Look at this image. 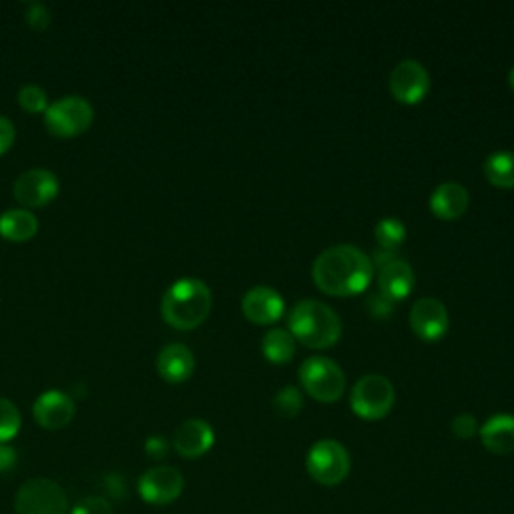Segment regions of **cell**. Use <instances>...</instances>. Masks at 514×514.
Listing matches in <instances>:
<instances>
[{
    "mask_svg": "<svg viewBox=\"0 0 514 514\" xmlns=\"http://www.w3.org/2000/svg\"><path fill=\"white\" fill-rule=\"evenodd\" d=\"M312 276L316 286L330 296L362 294L374 276L372 257L360 247L340 243L324 249L314 262Z\"/></svg>",
    "mask_w": 514,
    "mask_h": 514,
    "instance_id": "6da1fadb",
    "label": "cell"
},
{
    "mask_svg": "<svg viewBox=\"0 0 514 514\" xmlns=\"http://www.w3.org/2000/svg\"><path fill=\"white\" fill-rule=\"evenodd\" d=\"M211 312V290L205 282L185 278L169 286L161 300V316L175 330L201 326Z\"/></svg>",
    "mask_w": 514,
    "mask_h": 514,
    "instance_id": "7a4b0ae2",
    "label": "cell"
},
{
    "mask_svg": "<svg viewBox=\"0 0 514 514\" xmlns=\"http://www.w3.org/2000/svg\"><path fill=\"white\" fill-rule=\"evenodd\" d=\"M290 334L308 348L324 350L334 346L342 336L340 316L324 302L302 300L290 312Z\"/></svg>",
    "mask_w": 514,
    "mask_h": 514,
    "instance_id": "3957f363",
    "label": "cell"
},
{
    "mask_svg": "<svg viewBox=\"0 0 514 514\" xmlns=\"http://www.w3.org/2000/svg\"><path fill=\"white\" fill-rule=\"evenodd\" d=\"M300 382L314 400L324 404L340 400L346 392L344 370L324 356H312L302 364Z\"/></svg>",
    "mask_w": 514,
    "mask_h": 514,
    "instance_id": "277c9868",
    "label": "cell"
},
{
    "mask_svg": "<svg viewBox=\"0 0 514 514\" xmlns=\"http://www.w3.org/2000/svg\"><path fill=\"white\" fill-rule=\"evenodd\" d=\"M95 119L93 105L77 95L63 97L49 105L45 111V127L55 137H77L83 135Z\"/></svg>",
    "mask_w": 514,
    "mask_h": 514,
    "instance_id": "5b68a950",
    "label": "cell"
},
{
    "mask_svg": "<svg viewBox=\"0 0 514 514\" xmlns=\"http://www.w3.org/2000/svg\"><path fill=\"white\" fill-rule=\"evenodd\" d=\"M396 400L392 382L380 374H368L356 382L350 394V406L364 420L384 418Z\"/></svg>",
    "mask_w": 514,
    "mask_h": 514,
    "instance_id": "8992f818",
    "label": "cell"
},
{
    "mask_svg": "<svg viewBox=\"0 0 514 514\" xmlns=\"http://www.w3.org/2000/svg\"><path fill=\"white\" fill-rule=\"evenodd\" d=\"M308 474L322 486H338L350 474V454L338 440L316 442L306 458Z\"/></svg>",
    "mask_w": 514,
    "mask_h": 514,
    "instance_id": "52a82bcc",
    "label": "cell"
},
{
    "mask_svg": "<svg viewBox=\"0 0 514 514\" xmlns=\"http://www.w3.org/2000/svg\"><path fill=\"white\" fill-rule=\"evenodd\" d=\"M15 510L17 514H69V500L55 480L33 478L19 488Z\"/></svg>",
    "mask_w": 514,
    "mask_h": 514,
    "instance_id": "ba28073f",
    "label": "cell"
},
{
    "mask_svg": "<svg viewBox=\"0 0 514 514\" xmlns=\"http://www.w3.org/2000/svg\"><path fill=\"white\" fill-rule=\"evenodd\" d=\"M183 474L173 466H155L139 478V494L153 506H165L175 502L183 492Z\"/></svg>",
    "mask_w": 514,
    "mask_h": 514,
    "instance_id": "9c48e42d",
    "label": "cell"
},
{
    "mask_svg": "<svg viewBox=\"0 0 514 514\" xmlns=\"http://www.w3.org/2000/svg\"><path fill=\"white\" fill-rule=\"evenodd\" d=\"M61 183L57 175L49 169H29L25 171L13 187L15 199L29 209L45 207L59 195Z\"/></svg>",
    "mask_w": 514,
    "mask_h": 514,
    "instance_id": "30bf717a",
    "label": "cell"
},
{
    "mask_svg": "<svg viewBox=\"0 0 514 514\" xmlns=\"http://www.w3.org/2000/svg\"><path fill=\"white\" fill-rule=\"evenodd\" d=\"M430 89V77L422 63L406 59L398 63L390 73V93L394 99L406 105H414L426 97Z\"/></svg>",
    "mask_w": 514,
    "mask_h": 514,
    "instance_id": "8fae6325",
    "label": "cell"
},
{
    "mask_svg": "<svg viewBox=\"0 0 514 514\" xmlns=\"http://www.w3.org/2000/svg\"><path fill=\"white\" fill-rule=\"evenodd\" d=\"M410 328L420 340H440L448 330L446 306L436 298L418 300L410 310Z\"/></svg>",
    "mask_w": 514,
    "mask_h": 514,
    "instance_id": "7c38bea8",
    "label": "cell"
},
{
    "mask_svg": "<svg viewBox=\"0 0 514 514\" xmlns=\"http://www.w3.org/2000/svg\"><path fill=\"white\" fill-rule=\"evenodd\" d=\"M284 298L270 286H255L241 300L243 316L253 324H274L284 314Z\"/></svg>",
    "mask_w": 514,
    "mask_h": 514,
    "instance_id": "4fadbf2b",
    "label": "cell"
},
{
    "mask_svg": "<svg viewBox=\"0 0 514 514\" xmlns=\"http://www.w3.org/2000/svg\"><path fill=\"white\" fill-rule=\"evenodd\" d=\"M33 416L45 430H61L75 418V402L61 390H49L37 398Z\"/></svg>",
    "mask_w": 514,
    "mask_h": 514,
    "instance_id": "5bb4252c",
    "label": "cell"
},
{
    "mask_svg": "<svg viewBox=\"0 0 514 514\" xmlns=\"http://www.w3.org/2000/svg\"><path fill=\"white\" fill-rule=\"evenodd\" d=\"M215 442V432L209 422L201 418H191L183 422L173 434V448L183 458H199L211 450Z\"/></svg>",
    "mask_w": 514,
    "mask_h": 514,
    "instance_id": "9a60e30c",
    "label": "cell"
},
{
    "mask_svg": "<svg viewBox=\"0 0 514 514\" xmlns=\"http://www.w3.org/2000/svg\"><path fill=\"white\" fill-rule=\"evenodd\" d=\"M195 356L185 344H169L157 356V372L169 384H181L191 378Z\"/></svg>",
    "mask_w": 514,
    "mask_h": 514,
    "instance_id": "2e32d148",
    "label": "cell"
},
{
    "mask_svg": "<svg viewBox=\"0 0 514 514\" xmlns=\"http://www.w3.org/2000/svg\"><path fill=\"white\" fill-rule=\"evenodd\" d=\"M378 286H380V294L386 300L390 302L404 300L414 290V270L410 268V264L402 260H394L380 268Z\"/></svg>",
    "mask_w": 514,
    "mask_h": 514,
    "instance_id": "e0dca14e",
    "label": "cell"
},
{
    "mask_svg": "<svg viewBox=\"0 0 514 514\" xmlns=\"http://www.w3.org/2000/svg\"><path fill=\"white\" fill-rule=\"evenodd\" d=\"M470 197L464 185L456 181H446L438 185L430 195V209L440 219H456L468 209Z\"/></svg>",
    "mask_w": 514,
    "mask_h": 514,
    "instance_id": "ac0fdd59",
    "label": "cell"
},
{
    "mask_svg": "<svg viewBox=\"0 0 514 514\" xmlns=\"http://www.w3.org/2000/svg\"><path fill=\"white\" fill-rule=\"evenodd\" d=\"M480 440L492 454L502 456L514 452V416L494 414L488 418L480 428Z\"/></svg>",
    "mask_w": 514,
    "mask_h": 514,
    "instance_id": "d6986e66",
    "label": "cell"
},
{
    "mask_svg": "<svg viewBox=\"0 0 514 514\" xmlns=\"http://www.w3.org/2000/svg\"><path fill=\"white\" fill-rule=\"evenodd\" d=\"M39 231V219L29 209H9L0 215V235L9 241H29Z\"/></svg>",
    "mask_w": 514,
    "mask_h": 514,
    "instance_id": "ffe728a7",
    "label": "cell"
},
{
    "mask_svg": "<svg viewBox=\"0 0 514 514\" xmlns=\"http://www.w3.org/2000/svg\"><path fill=\"white\" fill-rule=\"evenodd\" d=\"M262 352L264 356L274 364H286L294 358L296 352V340L290 334V330L274 328L270 330L262 340Z\"/></svg>",
    "mask_w": 514,
    "mask_h": 514,
    "instance_id": "44dd1931",
    "label": "cell"
},
{
    "mask_svg": "<svg viewBox=\"0 0 514 514\" xmlns=\"http://www.w3.org/2000/svg\"><path fill=\"white\" fill-rule=\"evenodd\" d=\"M484 175L496 187H514V153L496 151L484 161Z\"/></svg>",
    "mask_w": 514,
    "mask_h": 514,
    "instance_id": "7402d4cb",
    "label": "cell"
},
{
    "mask_svg": "<svg viewBox=\"0 0 514 514\" xmlns=\"http://www.w3.org/2000/svg\"><path fill=\"white\" fill-rule=\"evenodd\" d=\"M374 235L378 239L380 249L396 251L406 239V225L398 217H384L376 223Z\"/></svg>",
    "mask_w": 514,
    "mask_h": 514,
    "instance_id": "603a6c76",
    "label": "cell"
},
{
    "mask_svg": "<svg viewBox=\"0 0 514 514\" xmlns=\"http://www.w3.org/2000/svg\"><path fill=\"white\" fill-rule=\"evenodd\" d=\"M21 430V412L9 400L0 396V444L13 440Z\"/></svg>",
    "mask_w": 514,
    "mask_h": 514,
    "instance_id": "cb8c5ba5",
    "label": "cell"
},
{
    "mask_svg": "<svg viewBox=\"0 0 514 514\" xmlns=\"http://www.w3.org/2000/svg\"><path fill=\"white\" fill-rule=\"evenodd\" d=\"M302 408H304V398L296 386L282 388L274 398V410L278 416L294 418L302 412Z\"/></svg>",
    "mask_w": 514,
    "mask_h": 514,
    "instance_id": "d4e9b609",
    "label": "cell"
},
{
    "mask_svg": "<svg viewBox=\"0 0 514 514\" xmlns=\"http://www.w3.org/2000/svg\"><path fill=\"white\" fill-rule=\"evenodd\" d=\"M19 105L31 113V115H37V113H43L49 109V97H47V91L39 85H25L21 91H19Z\"/></svg>",
    "mask_w": 514,
    "mask_h": 514,
    "instance_id": "484cf974",
    "label": "cell"
},
{
    "mask_svg": "<svg viewBox=\"0 0 514 514\" xmlns=\"http://www.w3.org/2000/svg\"><path fill=\"white\" fill-rule=\"evenodd\" d=\"M71 514H115L113 506L103 496H87L75 504Z\"/></svg>",
    "mask_w": 514,
    "mask_h": 514,
    "instance_id": "4316f807",
    "label": "cell"
},
{
    "mask_svg": "<svg viewBox=\"0 0 514 514\" xmlns=\"http://www.w3.org/2000/svg\"><path fill=\"white\" fill-rule=\"evenodd\" d=\"M27 23L35 31H45L51 25V11L41 3H31L27 7Z\"/></svg>",
    "mask_w": 514,
    "mask_h": 514,
    "instance_id": "83f0119b",
    "label": "cell"
},
{
    "mask_svg": "<svg viewBox=\"0 0 514 514\" xmlns=\"http://www.w3.org/2000/svg\"><path fill=\"white\" fill-rule=\"evenodd\" d=\"M476 432H478V422H476V418L472 414L464 412V414L454 416V420H452V434L456 438L470 440Z\"/></svg>",
    "mask_w": 514,
    "mask_h": 514,
    "instance_id": "f1b7e54d",
    "label": "cell"
},
{
    "mask_svg": "<svg viewBox=\"0 0 514 514\" xmlns=\"http://www.w3.org/2000/svg\"><path fill=\"white\" fill-rule=\"evenodd\" d=\"M17 139V129L11 123V119L7 117H0V155H5Z\"/></svg>",
    "mask_w": 514,
    "mask_h": 514,
    "instance_id": "f546056e",
    "label": "cell"
},
{
    "mask_svg": "<svg viewBox=\"0 0 514 514\" xmlns=\"http://www.w3.org/2000/svg\"><path fill=\"white\" fill-rule=\"evenodd\" d=\"M145 452L153 458V460H161L169 454V442L163 436H151L145 442Z\"/></svg>",
    "mask_w": 514,
    "mask_h": 514,
    "instance_id": "4dcf8cb0",
    "label": "cell"
},
{
    "mask_svg": "<svg viewBox=\"0 0 514 514\" xmlns=\"http://www.w3.org/2000/svg\"><path fill=\"white\" fill-rule=\"evenodd\" d=\"M17 464V452L9 444H0V474L11 472Z\"/></svg>",
    "mask_w": 514,
    "mask_h": 514,
    "instance_id": "1f68e13d",
    "label": "cell"
},
{
    "mask_svg": "<svg viewBox=\"0 0 514 514\" xmlns=\"http://www.w3.org/2000/svg\"><path fill=\"white\" fill-rule=\"evenodd\" d=\"M392 304H394V302L386 300V298L380 294V296H372V298L368 300V310H370L374 316H378V318H384L386 314H390V310H392Z\"/></svg>",
    "mask_w": 514,
    "mask_h": 514,
    "instance_id": "d6a6232c",
    "label": "cell"
},
{
    "mask_svg": "<svg viewBox=\"0 0 514 514\" xmlns=\"http://www.w3.org/2000/svg\"><path fill=\"white\" fill-rule=\"evenodd\" d=\"M107 490H109V494H113V496H123V480L117 476V474H109L107 476Z\"/></svg>",
    "mask_w": 514,
    "mask_h": 514,
    "instance_id": "836d02e7",
    "label": "cell"
},
{
    "mask_svg": "<svg viewBox=\"0 0 514 514\" xmlns=\"http://www.w3.org/2000/svg\"><path fill=\"white\" fill-rule=\"evenodd\" d=\"M508 85L514 89V67L508 71Z\"/></svg>",
    "mask_w": 514,
    "mask_h": 514,
    "instance_id": "e575fe53",
    "label": "cell"
}]
</instances>
